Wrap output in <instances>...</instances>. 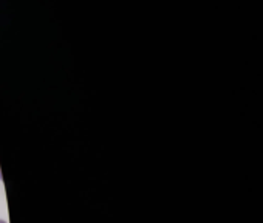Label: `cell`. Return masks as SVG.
Returning a JSON list of instances; mask_svg holds the SVG:
<instances>
[{"label":"cell","instance_id":"6da1fadb","mask_svg":"<svg viewBox=\"0 0 263 223\" xmlns=\"http://www.w3.org/2000/svg\"><path fill=\"white\" fill-rule=\"evenodd\" d=\"M0 223H7V221H4V220H0Z\"/></svg>","mask_w":263,"mask_h":223}]
</instances>
